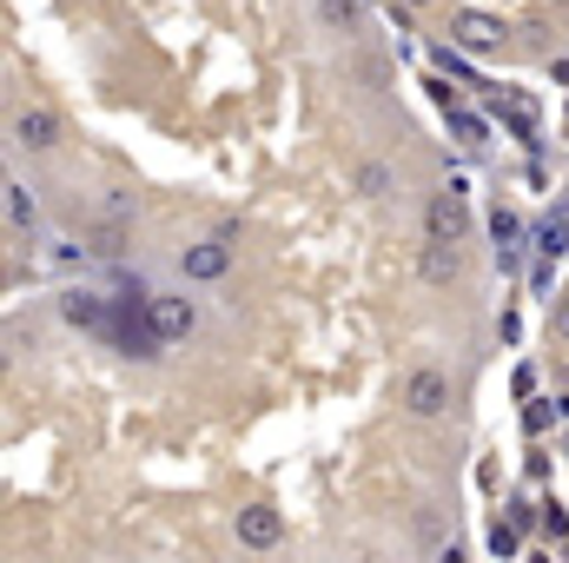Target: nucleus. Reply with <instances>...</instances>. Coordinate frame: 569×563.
Returning <instances> with one entry per match:
<instances>
[{"label":"nucleus","mask_w":569,"mask_h":563,"mask_svg":"<svg viewBox=\"0 0 569 563\" xmlns=\"http://www.w3.org/2000/svg\"><path fill=\"white\" fill-rule=\"evenodd\" d=\"M463 226H470V206H463V192L450 186V192H430L425 206V233L437 239V246H457L463 239Z\"/></svg>","instance_id":"1"},{"label":"nucleus","mask_w":569,"mask_h":563,"mask_svg":"<svg viewBox=\"0 0 569 563\" xmlns=\"http://www.w3.org/2000/svg\"><path fill=\"white\" fill-rule=\"evenodd\" d=\"M503 20L497 13H477V7H463V13H450V47H470V53H490V47H503Z\"/></svg>","instance_id":"2"},{"label":"nucleus","mask_w":569,"mask_h":563,"mask_svg":"<svg viewBox=\"0 0 569 563\" xmlns=\"http://www.w3.org/2000/svg\"><path fill=\"white\" fill-rule=\"evenodd\" d=\"M146 318H152V332H159V345H179V338H192V325H199V312H192V298H159V292H152V305H146Z\"/></svg>","instance_id":"3"},{"label":"nucleus","mask_w":569,"mask_h":563,"mask_svg":"<svg viewBox=\"0 0 569 563\" xmlns=\"http://www.w3.org/2000/svg\"><path fill=\"white\" fill-rule=\"evenodd\" d=\"M405 405H411V412H418V418H443V412H450V378H443V372H411V378H405Z\"/></svg>","instance_id":"4"},{"label":"nucleus","mask_w":569,"mask_h":563,"mask_svg":"<svg viewBox=\"0 0 569 563\" xmlns=\"http://www.w3.org/2000/svg\"><path fill=\"white\" fill-rule=\"evenodd\" d=\"M239 544H246V551H279L284 517L272 511V504H246V511H239Z\"/></svg>","instance_id":"5"},{"label":"nucleus","mask_w":569,"mask_h":563,"mask_svg":"<svg viewBox=\"0 0 569 563\" xmlns=\"http://www.w3.org/2000/svg\"><path fill=\"white\" fill-rule=\"evenodd\" d=\"M186 279H199V285H212V279H226L232 273V239H206V246H186Z\"/></svg>","instance_id":"6"},{"label":"nucleus","mask_w":569,"mask_h":563,"mask_svg":"<svg viewBox=\"0 0 569 563\" xmlns=\"http://www.w3.org/2000/svg\"><path fill=\"white\" fill-rule=\"evenodd\" d=\"M13 146H27V152L60 146V120H53L47 107H20V113H13Z\"/></svg>","instance_id":"7"},{"label":"nucleus","mask_w":569,"mask_h":563,"mask_svg":"<svg viewBox=\"0 0 569 563\" xmlns=\"http://www.w3.org/2000/svg\"><path fill=\"white\" fill-rule=\"evenodd\" d=\"M60 318L80 325V332H100V325H107V305H100L93 292H60Z\"/></svg>","instance_id":"8"},{"label":"nucleus","mask_w":569,"mask_h":563,"mask_svg":"<svg viewBox=\"0 0 569 563\" xmlns=\"http://www.w3.org/2000/svg\"><path fill=\"white\" fill-rule=\"evenodd\" d=\"M0 192H7V226H13V233H33V226H40V206H33V192H27L20 179H7Z\"/></svg>","instance_id":"9"},{"label":"nucleus","mask_w":569,"mask_h":563,"mask_svg":"<svg viewBox=\"0 0 569 563\" xmlns=\"http://www.w3.org/2000/svg\"><path fill=\"white\" fill-rule=\"evenodd\" d=\"M418 273H425L430 285H443V279H457V273H463V259H457V246H437V239H430L425 259H418Z\"/></svg>","instance_id":"10"},{"label":"nucleus","mask_w":569,"mask_h":563,"mask_svg":"<svg viewBox=\"0 0 569 563\" xmlns=\"http://www.w3.org/2000/svg\"><path fill=\"white\" fill-rule=\"evenodd\" d=\"M537 253H543V259H563V253H569V206L557 213V219H543V226H537Z\"/></svg>","instance_id":"11"},{"label":"nucleus","mask_w":569,"mask_h":563,"mask_svg":"<svg viewBox=\"0 0 569 563\" xmlns=\"http://www.w3.org/2000/svg\"><path fill=\"white\" fill-rule=\"evenodd\" d=\"M87 253H93V259H120V253H127V226H113V219H107V226L87 239Z\"/></svg>","instance_id":"12"},{"label":"nucleus","mask_w":569,"mask_h":563,"mask_svg":"<svg viewBox=\"0 0 569 563\" xmlns=\"http://www.w3.org/2000/svg\"><path fill=\"white\" fill-rule=\"evenodd\" d=\"M490 239H497V253H510V246H517V239H523V219H517V213H503V206H497V213H490Z\"/></svg>","instance_id":"13"},{"label":"nucleus","mask_w":569,"mask_h":563,"mask_svg":"<svg viewBox=\"0 0 569 563\" xmlns=\"http://www.w3.org/2000/svg\"><path fill=\"white\" fill-rule=\"evenodd\" d=\"M385 186H391V172H385V166H358V192H365V199H378Z\"/></svg>","instance_id":"14"},{"label":"nucleus","mask_w":569,"mask_h":563,"mask_svg":"<svg viewBox=\"0 0 569 563\" xmlns=\"http://www.w3.org/2000/svg\"><path fill=\"white\" fill-rule=\"evenodd\" d=\"M490 551L497 557H517V524H490Z\"/></svg>","instance_id":"15"},{"label":"nucleus","mask_w":569,"mask_h":563,"mask_svg":"<svg viewBox=\"0 0 569 563\" xmlns=\"http://www.w3.org/2000/svg\"><path fill=\"white\" fill-rule=\"evenodd\" d=\"M450 120H457V140H463V146L483 140V120H477V113H450Z\"/></svg>","instance_id":"16"},{"label":"nucleus","mask_w":569,"mask_h":563,"mask_svg":"<svg viewBox=\"0 0 569 563\" xmlns=\"http://www.w3.org/2000/svg\"><path fill=\"white\" fill-rule=\"evenodd\" d=\"M358 13V0H325V20H351Z\"/></svg>","instance_id":"17"},{"label":"nucleus","mask_w":569,"mask_h":563,"mask_svg":"<svg viewBox=\"0 0 569 563\" xmlns=\"http://www.w3.org/2000/svg\"><path fill=\"white\" fill-rule=\"evenodd\" d=\"M550 332H557V338H563V345H569V298H563V305H557V318H550Z\"/></svg>","instance_id":"18"},{"label":"nucleus","mask_w":569,"mask_h":563,"mask_svg":"<svg viewBox=\"0 0 569 563\" xmlns=\"http://www.w3.org/2000/svg\"><path fill=\"white\" fill-rule=\"evenodd\" d=\"M437 563H463V551H457V544H450V551H443V557H437Z\"/></svg>","instance_id":"19"},{"label":"nucleus","mask_w":569,"mask_h":563,"mask_svg":"<svg viewBox=\"0 0 569 563\" xmlns=\"http://www.w3.org/2000/svg\"><path fill=\"white\" fill-rule=\"evenodd\" d=\"M391 7H430V0H391Z\"/></svg>","instance_id":"20"},{"label":"nucleus","mask_w":569,"mask_h":563,"mask_svg":"<svg viewBox=\"0 0 569 563\" xmlns=\"http://www.w3.org/2000/svg\"><path fill=\"white\" fill-rule=\"evenodd\" d=\"M358 7H365V0H358Z\"/></svg>","instance_id":"21"}]
</instances>
